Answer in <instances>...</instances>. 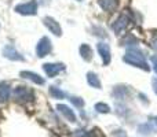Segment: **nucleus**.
Listing matches in <instances>:
<instances>
[{
	"instance_id": "obj_27",
	"label": "nucleus",
	"mask_w": 157,
	"mask_h": 137,
	"mask_svg": "<svg viewBox=\"0 0 157 137\" xmlns=\"http://www.w3.org/2000/svg\"><path fill=\"white\" fill-rule=\"evenodd\" d=\"M78 2H81V0H78Z\"/></svg>"
},
{
	"instance_id": "obj_24",
	"label": "nucleus",
	"mask_w": 157,
	"mask_h": 137,
	"mask_svg": "<svg viewBox=\"0 0 157 137\" xmlns=\"http://www.w3.org/2000/svg\"><path fill=\"white\" fill-rule=\"evenodd\" d=\"M114 136L116 137H125V133H123V130H116Z\"/></svg>"
},
{
	"instance_id": "obj_25",
	"label": "nucleus",
	"mask_w": 157,
	"mask_h": 137,
	"mask_svg": "<svg viewBox=\"0 0 157 137\" xmlns=\"http://www.w3.org/2000/svg\"><path fill=\"white\" fill-rule=\"evenodd\" d=\"M153 91L156 92V95H157V78H153Z\"/></svg>"
},
{
	"instance_id": "obj_22",
	"label": "nucleus",
	"mask_w": 157,
	"mask_h": 137,
	"mask_svg": "<svg viewBox=\"0 0 157 137\" xmlns=\"http://www.w3.org/2000/svg\"><path fill=\"white\" fill-rule=\"evenodd\" d=\"M149 129H152V126H150L149 124H147V125H144V126L139 128L141 133H144V135H147V133H149Z\"/></svg>"
},
{
	"instance_id": "obj_16",
	"label": "nucleus",
	"mask_w": 157,
	"mask_h": 137,
	"mask_svg": "<svg viewBox=\"0 0 157 137\" xmlns=\"http://www.w3.org/2000/svg\"><path fill=\"white\" fill-rule=\"evenodd\" d=\"M50 93H51V96L54 97V99H63V97H65V93H63L61 89H58L57 86H51V88H50Z\"/></svg>"
},
{
	"instance_id": "obj_18",
	"label": "nucleus",
	"mask_w": 157,
	"mask_h": 137,
	"mask_svg": "<svg viewBox=\"0 0 157 137\" xmlns=\"http://www.w3.org/2000/svg\"><path fill=\"white\" fill-rule=\"evenodd\" d=\"M71 102L73 103V106H76L77 108H81L84 106V100L80 99V97H76V96H72L71 97Z\"/></svg>"
},
{
	"instance_id": "obj_15",
	"label": "nucleus",
	"mask_w": 157,
	"mask_h": 137,
	"mask_svg": "<svg viewBox=\"0 0 157 137\" xmlns=\"http://www.w3.org/2000/svg\"><path fill=\"white\" fill-rule=\"evenodd\" d=\"M10 97V86L8 84H0V103H6Z\"/></svg>"
},
{
	"instance_id": "obj_7",
	"label": "nucleus",
	"mask_w": 157,
	"mask_h": 137,
	"mask_svg": "<svg viewBox=\"0 0 157 137\" xmlns=\"http://www.w3.org/2000/svg\"><path fill=\"white\" fill-rule=\"evenodd\" d=\"M3 55L10 60H19V62L24 60V56H22L13 45H6L4 48H3Z\"/></svg>"
},
{
	"instance_id": "obj_1",
	"label": "nucleus",
	"mask_w": 157,
	"mask_h": 137,
	"mask_svg": "<svg viewBox=\"0 0 157 137\" xmlns=\"http://www.w3.org/2000/svg\"><path fill=\"white\" fill-rule=\"evenodd\" d=\"M124 62L128 63L131 66H135V67H141L144 69L145 71H149L150 67L147 65L146 59H145L144 54L139 51L138 48H128L127 54L124 55Z\"/></svg>"
},
{
	"instance_id": "obj_10",
	"label": "nucleus",
	"mask_w": 157,
	"mask_h": 137,
	"mask_svg": "<svg viewBox=\"0 0 157 137\" xmlns=\"http://www.w3.org/2000/svg\"><path fill=\"white\" fill-rule=\"evenodd\" d=\"M58 110H59V113L62 114V115L65 117V118L68 119L69 122H76V121H77V119H76V115H75V113H73V110H71L68 106L59 104V106H58Z\"/></svg>"
},
{
	"instance_id": "obj_8",
	"label": "nucleus",
	"mask_w": 157,
	"mask_h": 137,
	"mask_svg": "<svg viewBox=\"0 0 157 137\" xmlns=\"http://www.w3.org/2000/svg\"><path fill=\"white\" fill-rule=\"evenodd\" d=\"M44 25H46V26L48 27L50 32L54 33L55 36H61V34H62V29H61L59 23H58L54 18H51V16H46V18H44Z\"/></svg>"
},
{
	"instance_id": "obj_13",
	"label": "nucleus",
	"mask_w": 157,
	"mask_h": 137,
	"mask_svg": "<svg viewBox=\"0 0 157 137\" xmlns=\"http://www.w3.org/2000/svg\"><path fill=\"white\" fill-rule=\"evenodd\" d=\"M80 55H81V58H83L86 62H90V60L92 59V49H91V47H90L88 44H83V45L80 47Z\"/></svg>"
},
{
	"instance_id": "obj_19",
	"label": "nucleus",
	"mask_w": 157,
	"mask_h": 137,
	"mask_svg": "<svg viewBox=\"0 0 157 137\" xmlns=\"http://www.w3.org/2000/svg\"><path fill=\"white\" fill-rule=\"evenodd\" d=\"M121 43L124 44V45H125V43H128L127 45H135V44L138 43V40H136V38L134 37V36H131V34H130V36H127V37H125V40H123Z\"/></svg>"
},
{
	"instance_id": "obj_20",
	"label": "nucleus",
	"mask_w": 157,
	"mask_h": 137,
	"mask_svg": "<svg viewBox=\"0 0 157 137\" xmlns=\"http://www.w3.org/2000/svg\"><path fill=\"white\" fill-rule=\"evenodd\" d=\"M84 137H103V136H102V133H101L98 129H94V130H91V132L86 133V136H84Z\"/></svg>"
},
{
	"instance_id": "obj_9",
	"label": "nucleus",
	"mask_w": 157,
	"mask_h": 137,
	"mask_svg": "<svg viewBox=\"0 0 157 137\" xmlns=\"http://www.w3.org/2000/svg\"><path fill=\"white\" fill-rule=\"evenodd\" d=\"M127 25H128V16L125 15V14H123V15H120L119 18L116 19V22L112 25V29H113V32L117 34V33L123 32V30L127 27Z\"/></svg>"
},
{
	"instance_id": "obj_11",
	"label": "nucleus",
	"mask_w": 157,
	"mask_h": 137,
	"mask_svg": "<svg viewBox=\"0 0 157 137\" xmlns=\"http://www.w3.org/2000/svg\"><path fill=\"white\" fill-rule=\"evenodd\" d=\"M99 5L108 13H113L116 11L117 4H119V0H98Z\"/></svg>"
},
{
	"instance_id": "obj_5",
	"label": "nucleus",
	"mask_w": 157,
	"mask_h": 137,
	"mask_svg": "<svg viewBox=\"0 0 157 137\" xmlns=\"http://www.w3.org/2000/svg\"><path fill=\"white\" fill-rule=\"evenodd\" d=\"M43 69L48 77H55V75L59 74V73L65 69V66H63L62 63H44Z\"/></svg>"
},
{
	"instance_id": "obj_17",
	"label": "nucleus",
	"mask_w": 157,
	"mask_h": 137,
	"mask_svg": "<svg viewBox=\"0 0 157 137\" xmlns=\"http://www.w3.org/2000/svg\"><path fill=\"white\" fill-rule=\"evenodd\" d=\"M95 110H97L98 113H102V114L109 113V106L105 104V103H97V104H95Z\"/></svg>"
},
{
	"instance_id": "obj_6",
	"label": "nucleus",
	"mask_w": 157,
	"mask_h": 137,
	"mask_svg": "<svg viewBox=\"0 0 157 137\" xmlns=\"http://www.w3.org/2000/svg\"><path fill=\"white\" fill-rule=\"evenodd\" d=\"M97 49H98V52H99L101 58H102L103 65L105 66L109 65V63H110V48H109V45L106 43H98Z\"/></svg>"
},
{
	"instance_id": "obj_4",
	"label": "nucleus",
	"mask_w": 157,
	"mask_h": 137,
	"mask_svg": "<svg viewBox=\"0 0 157 137\" xmlns=\"http://www.w3.org/2000/svg\"><path fill=\"white\" fill-rule=\"evenodd\" d=\"M14 97H15L18 102H29L32 100V91L28 89L26 86H18L14 91Z\"/></svg>"
},
{
	"instance_id": "obj_21",
	"label": "nucleus",
	"mask_w": 157,
	"mask_h": 137,
	"mask_svg": "<svg viewBox=\"0 0 157 137\" xmlns=\"http://www.w3.org/2000/svg\"><path fill=\"white\" fill-rule=\"evenodd\" d=\"M150 45H152V48L157 51V33H155L152 37V41H150Z\"/></svg>"
},
{
	"instance_id": "obj_3",
	"label": "nucleus",
	"mask_w": 157,
	"mask_h": 137,
	"mask_svg": "<svg viewBox=\"0 0 157 137\" xmlns=\"http://www.w3.org/2000/svg\"><path fill=\"white\" fill-rule=\"evenodd\" d=\"M51 52V43L47 37H43L40 41H39L37 47H36V54H37L39 58H44Z\"/></svg>"
},
{
	"instance_id": "obj_23",
	"label": "nucleus",
	"mask_w": 157,
	"mask_h": 137,
	"mask_svg": "<svg viewBox=\"0 0 157 137\" xmlns=\"http://www.w3.org/2000/svg\"><path fill=\"white\" fill-rule=\"evenodd\" d=\"M150 60H152L153 69H155V71H156V74H157V56H152V58H150Z\"/></svg>"
},
{
	"instance_id": "obj_14",
	"label": "nucleus",
	"mask_w": 157,
	"mask_h": 137,
	"mask_svg": "<svg viewBox=\"0 0 157 137\" xmlns=\"http://www.w3.org/2000/svg\"><path fill=\"white\" fill-rule=\"evenodd\" d=\"M87 82H88L90 86H92V88L101 89V81L95 73H91V71L87 73Z\"/></svg>"
},
{
	"instance_id": "obj_12",
	"label": "nucleus",
	"mask_w": 157,
	"mask_h": 137,
	"mask_svg": "<svg viewBox=\"0 0 157 137\" xmlns=\"http://www.w3.org/2000/svg\"><path fill=\"white\" fill-rule=\"evenodd\" d=\"M21 77L22 78H26V80L33 81V82L37 84V85H43V84H44L43 78H41L39 74H36V73H32V71H21Z\"/></svg>"
},
{
	"instance_id": "obj_26",
	"label": "nucleus",
	"mask_w": 157,
	"mask_h": 137,
	"mask_svg": "<svg viewBox=\"0 0 157 137\" xmlns=\"http://www.w3.org/2000/svg\"><path fill=\"white\" fill-rule=\"evenodd\" d=\"M156 122H157V118H156Z\"/></svg>"
},
{
	"instance_id": "obj_2",
	"label": "nucleus",
	"mask_w": 157,
	"mask_h": 137,
	"mask_svg": "<svg viewBox=\"0 0 157 137\" xmlns=\"http://www.w3.org/2000/svg\"><path fill=\"white\" fill-rule=\"evenodd\" d=\"M15 11L18 14H22V15H36V13H37V3L35 0H30V2L24 3V4H18L15 7Z\"/></svg>"
}]
</instances>
